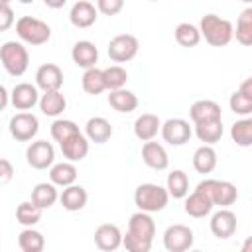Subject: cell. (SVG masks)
<instances>
[{"mask_svg": "<svg viewBox=\"0 0 252 252\" xmlns=\"http://www.w3.org/2000/svg\"><path fill=\"white\" fill-rule=\"evenodd\" d=\"M16 33L18 37L28 45H43L51 37V28L33 16H22L16 22Z\"/></svg>", "mask_w": 252, "mask_h": 252, "instance_id": "5b68a950", "label": "cell"}, {"mask_svg": "<svg viewBox=\"0 0 252 252\" xmlns=\"http://www.w3.org/2000/svg\"><path fill=\"white\" fill-rule=\"evenodd\" d=\"M173 35H175V41H177L181 47H195V45L201 41V32H199V28L193 26V24H189V22L177 24Z\"/></svg>", "mask_w": 252, "mask_h": 252, "instance_id": "d590c367", "label": "cell"}, {"mask_svg": "<svg viewBox=\"0 0 252 252\" xmlns=\"http://www.w3.org/2000/svg\"><path fill=\"white\" fill-rule=\"evenodd\" d=\"M8 102H10V93L6 91L4 85H0V110H4L8 106Z\"/></svg>", "mask_w": 252, "mask_h": 252, "instance_id": "ee69618b", "label": "cell"}, {"mask_svg": "<svg viewBox=\"0 0 252 252\" xmlns=\"http://www.w3.org/2000/svg\"><path fill=\"white\" fill-rule=\"evenodd\" d=\"M87 199H89L87 189L81 187V185H75V183L63 187V191L59 195V201H61L63 209L65 211H71V213L73 211H81L87 205Z\"/></svg>", "mask_w": 252, "mask_h": 252, "instance_id": "cb8c5ba5", "label": "cell"}, {"mask_svg": "<svg viewBox=\"0 0 252 252\" xmlns=\"http://www.w3.org/2000/svg\"><path fill=\"white\" fill-rule=\"evenodd\" d=\"M20 2H22V4H32L33 0H20Z\"/></svg>", "mask_w": 252, "mask_h": 252, "instance_id": "7dc6e473", "label": "cell"}, {"mask_svg": "<svg viewBox=\"0 0 252 252\" xmlns=\"http://www.w3.org/2000/svg\"><path fill=\"white\" fill-rule=\"evenodd\" d=\"M10 102L16 110H30L39 102L37 87L32 83H18L10 93Z\"/></svg>", "mask_w": 252, "mask_h": 252, "instance_id": "5bb4252c", "label": "cell"}, {"mask_svg": "<svg viewBox=\"0 0 252 252\" xmlns=\"http://www.w3.org/2000/svg\"><path fill=\"white\" fill-rule=\"evenodd\" d=\"M35 87L45 91H59L63 87V71L55 63H43L35 71Z\"/></svg>", "mask_w": 252, "mask_h": 252, "instance_id": "4fadbf2b", "label": "cell"}, {"mask_svg": "<svg viewBox=\"0 0 252 252\" xmlns=\"http://www.w3.org/2000/svg\"><path fill=\"white\" fill-rule=\"evenodd\" d=\"M81 85H83V91H85L87 94H94V96L100 94L102 91H106L104 77H102V69H96V65L85 69L83 79H81Z\"/></svg>", "mask_w": 252, "mask_h": 252, "instance_id": "d6a6232c", "label": "cell"}, {"mask_svg": "<svg viewBox=\"0 0 252 252\" xmlns=\"http://www.w3.org/2000/svg\"><path fill=\"white\" fill-rule=\"evenodd\" d=\"M14 26V10L10 4H0V32H6Z\"/></svg>", "mask_w": 252, "mask_h": 252, "instance_id": "b9f144b4", "label": "cell"}, {"mask_svg": "<svg viewBox=\"0 0 252 252\" xmlns=\"http://www.w3.org/2000/svg\"><path fill=\"white\" fill-rule=\"evenodd\" d=\"M59 148L63 152V158H67V161H73L75 163V161H81V159L87 158V154H89V140L79 130L77 134H73L67 140H63L59 144Z\"/></svg>", "mask_w": 252, "mask_h": 252, "instance_id": "ac0fdd59", "label": "cell"}, {"mask_svg": "<svg viewBox=\"0 0 252 252\" xmlns=\"http://www.w3.org/2000/svg\"><path fill=\"white\" fill-rule=\"evenodd\" d=\"M94 244L96 248L104 250V252H110V250H116L118 246H122V232L116 224H110V222H104L100 226H96L94 230Z\"/></svg>", "mask_w": 252, "mask_h": 252, "instance_id": "ffe728a7", "label": "cell"}, {"mask_svg": "<svg viewBox=\"0 0 252 252\" xmlns=\"http://www.w3.org/2000/svg\"><path fill=\"white\" fill-rule=\"evenodd\" d=\"M193 167L197 173H211L215 167H217V152L213 146L209 144H203L195 150L193 154Z\"/></svg>", "mask_w": 252, "mask_h": 252, "instance_id": "f1b7e54d", "label": "cell"}, {"mask_svg": "<svg viewBox=\"0 0 252 252\" xmlns=\"http://www.w3.org/2000/svg\"><path fill=\"white\" fill-rule=\"evenodd\" d=\"M16 220L24 226H33L41 220V209L35 207L32 201H24L16 207Z\"/></svg>", "mask_w": 252, "mask_h": 252, "instance_id": "8d00e7d4", "label": "cell"}, {"mask_svg": "<svg viewBox=\"0 0 252 252\" xmlns=\"http://www.w3.org/2000/svg\"><path fill=\"white\" fill-rule=\"evenodd\" d=\"M169 203V193L165 187L158 183H142L134 191V205L138 211L146 213H159L167 207Z\"/></svg>", "mask_w": 252, "mask_h": 252, "instance_id": "3957f363", "label": "cell"}, {"mask_svg": "<svg viewBox=\"0 0 252 252\" xmlns=\"http://www.w3.org/2000/svg\"><path fill=\"white\" fill-rule=\"evenodd\" d=\"M159 134L163 142H167L169 146H183L191 140L193 128L183 118H169L159 126Z\"/></svg>", "mask_w": 252, "mask_h": 252, "instance_id": "9c48e42d", "label": "cell"}, {"mask_svg": "<svg viewBox=\"0 0 252 252\" xmlns=\"http://www.w3.org/2000/svg\"><path fill=\"white\" fill-rule=\"evenodd\" d=\"M8 130H10V134H12L14 140H18V142H30L39 132V120H37L35 114L24 110V112H18V114H14L10 118Z\"/></svg>", "mask_w": 252, "mask_h": 252, "instance_id": "ba28073f", "label": "cell"}, {"mask_svg": "<svg viewBox=\"0 0 252 252\" xmlns=\"http://www.w3.org/2000/svg\"><path fill=\"white\" fill-rule=\"evenodd\" d=\"M195 136L203 142V144H217L222 138V120H209V122H199L195 124Z\"/></svg>", "mask_w": 252, "mask_h": 252, "instance_id": "4dcf8cb0", "label": "cell"}, {"mask_svg": "<svg viewBox=\"0 0 252 252\" xmlns=\"http://www.w3.org/2000/svg\"><path fill=\"white\" fill-rule=\"evenodd\" d=\"M197 187L203 189V191L211 197L213 205H219V207H230V205H234L236 199H238V189H236V185L230 183V181H222V179H220V181H219V179H203Z\"/></svg>", "mask_w": 252, "mask_h": 252, "instance_id": "8992f818", "label": "cell"}, {"mask_svg": "<svg viewBox=\"0 0 252 252\" xmlns=\"http://www.w3.org/2000/svg\"><path fill=\"white\" fill-rule=\"evenodd\" d=\"M85 136L89 142H94V144H104L110 140L112 136V126L106 118L102 116H93L87 120L85 124Z\"/></svg>", "mask_w": 252, "mask_h": 252, "instance_id": "603a6c76", "label": "cell"}, {"mask_svg": "<svg viewBox=\"0 0 252 252\" xmlns=\"http://www.w3.org/2000/svg\"><path fill=\"white\" fill-rule=\"evenodd\" d=\"M142 161L150 169H156V171H163L169 165V158H167L165 148L161 144L154 142V140L144 142V146H142Z\"/></svg>", "mask_w": 252, "mask_h": 252, "instance_id": "d6986e66", "label": "cell"}, {"mask_svg": "<svg viewBox=\"0 0 252 252\" xmlns=\"http://www.w3.org/2000/svg\"><path fill=\"white\" fill-rule=\"evenodd\" d=\"M199 32L201 37H205V41L213 47H224L234 37V26L217 14H205L199 22Z\"/></svg>", "mask_w": 252, "mask_h": 252, "instance_id": "7a4b0ae2", "label": "cell"}, {"mask_svg": "<svg viewBox=\"0 0 252 252\" xmlns=\"http://www.w3.org/2000/svg\"><path fill=\"white\" fill-rule=\"evenodd\" d=\"M45 2V6L47 8H51V10H59V8H63L65 6V2L67 0H43Z\"/></svg>", "mask_w": 252, "mask_h": 252, "instance_id": "bcb514c9", "label": "cell"}, {"mask_svg": "<svg viewBox=\"0 0 252 252\" xmlns=\"http://www.w3.org/2000/svg\"><path fill=\"white\" fill-rule=\"evenodd\" d=\"M14 177V165L10 163V159L0 158V185L10 183Z\"/></svg>", "mask_w": 252, "mask_h": 252, "instance_id": "7bdbcfd3", "label": "cell"}, {"mask_svg": "<svg viewBox=\"0 0 252 252\" xmlns=\"http://www.w3.org/2000/svg\"><path fill=\"white\" fill-rule=\"evenodd\" d=\"M102 77H104V85H106L108 91L122 89L126 85V81H128V73L120 65H110V67L102 69Z\"/></svg>", "mask_w": 252, "mask_h": 252, "instance_id": "74e56055", "label": "cell"}, {"mask_svg": "<svg viewBox=\"0 0 252 252\" xmlns=\"http://www.w3.org/2000/svg\"><path fill=\"white\" fill-rule=\"evenodd\" d=\"M165 189H167L169 197L183 199L189 193V177H187V173L183 169H173L171 173H167Z\"/></svg>", "mask_w": 252, "mask_h": 252, "instance_id": "f546056e", "label": "cell"}, {"mask_svg": "<svg viewBox=\"0 0 252 252\" xmlns=\"http://www.w3.org/2000/svg\"><path fill=\"white\" fill-rule=\"evenodd\" d=\"M189 118L193 124L199 122H209V120H222V108L219 102L209 100V98H201L195 100L189 108Z\"/></svg>", "mask_w": 252, "mask_h": 252, "instance_id": "9a60e30c", "label": "cell"}, {"mask_svg": "<svg viewBox=\"0 0 252 252\" xmlns=\"http://www.w3.org/2000/svg\"><path fill=\"white\" fill-rule=\"evenodd\" d=\"M209 226H211L213 236L224 240V238H230L236 232L238 220H236V215L228 207H220L217 213H213V217L209 220Z\"/></svg>", "mask_w": 252, "mask_h": 252, "instance_id": "7c38bea8", "label": "cell"}, {"mask_svg": "<svg viewBox=\"0 0 252 252\" xmlns=\"http://www.w3.org/2000/svg\"><path fill=\"white\" fill-rule=\"evenodd\" d=\"M49 181L57 187H67L77 181V167L73 165V161L53 163L49 167Z\"/></svg>", "mask_w": 252, "mask_h": 252, "instance_id": "83f0119b", "label": "cell"}, {"mask_svg": "<svg viewBox=\"0 0 252 252\" xmlns=\"http://www.w3.org/2000/svg\"><path fill=\"white\" fill-rule=\"evenodd\" d=\"M98 18V10L91 0H79L69 10V20L75 28H91Z\"/></svg>", "mask_w": 252, "mask_h": 252, "instance_id": "e0dca14e", "label": "cell"}, {"mask_svg": "<svg viewBox=\"0 0 252 252\" xmlns=\"http://www.w3.org/2000/svg\"><path fill=\"white\" fill-rule=\"evenodd\" d=\"M238 91H240L242 94H246V96H252V79H250V77H248V79H244Z\"/></svg>", "mask_w": 252, "mask_h": 252, "instance_id": "f6af8a7d", "label": "cell"}, {"mask_svg": "<svg viewBox=\"0 0 252 252\" xmlns=\"http://www.w3.org/2000/svg\"><path fill=\"white\" fill-rule=\"evenodd\" d=\"M138 49H140V43H138V37L132 35V33H118L110 39L108 43V57L114 61V63H126L130 59H134L138 55Z\"/></svg>", "mask_w": 252, "mask_h": 252, "instance_id": "52a82bcc", "label": "cell"}, {"mask_svg": "<svg viewBox=\"0 0 252 252\" xmlns=\"http://www.w3.org/2000/svg\"><path fill=\"white\" fill-rule=\"evenodd\" d=\"M230 138L236 146L240 148H250L252 146V120L248 116L236 120L230 126Z\"/></svg>", "mask_w": 252, "mask_h": 252, "instance_id": "836d02e7", "label": "cell"}, {"mask_svg": "<svg viewBox=\"0 0 252 252\" xmlns=\"http://www.w3.org/2000/svg\"><path fill=\"white\" fill-rule=\"evenodd\" d=\"M79 132V126L73 122V120H65V118H57L53 124H51V138L61 144L63 140H67L69 136L77 134Z\"/></svg>", "mask_w": 252, "mask_h": 252, "instance_id": "f35d334b", "label": "cell"}, {"mask_svg": "<svg viewBox=\"0 0 252 252\" xmlns=\"http://www.w3.org/2000/svg\"><path fill=\"white\" fill-rule=\"evenodd\" d=\"M0 61L8 75L12 77H22L28 71L30 65V53L20 41H6L0 47Z\"/></svg>", "mask_w": 252, "mask_h": 252, "instance_id": "277c9868", "label": "cell"}, {"mask_svg": "<svg viewBox=\"0 0 252 252\" xmlns=\"http://www.w3.org/2000/svg\"><path fill=\"white\" fill-rule=\"evenodd\" d=\"M108 104L116 110V112H120V114H128V112H132V110H136L138 108V96L132 93V91H128V89H114V91H110V94H108Z\"/></svg>", "mask_w": 252, "mask_h": 252, "instance_id": "d4e9b609", "label": "cell"}, {"mask_svg": "<svg viewBox=\"0 0 252 252\" xmlns=\"http://www.w3.org/2000/svg\"><path fill=\"white\" fill-rule=\"evenodd\" d=\"M124 8V0H96V10L104 16H116L118 12H122Z\"/></svg>", "mask_w": 252, "mask_h": 252, "instance_id": "60d3db41", "label": "cell"}, {"mask_svg": "<svg viewBox=\"0 0 252 252\" xmlns=\"http://www.w3.org/2000/svg\"><path fill=\"white\" fill-rule=\"evenodd\" d=\"M156 236V222L152 213L138 211L128 220V230L122 234V246L128 252H150Z\"/></svg>", "mask_w": 252, "mask_h": 252, "instance_id": "6da1fadb", "label": "cell"}, {"mask_svg": "<svg viewBox=\"0 0 252 252\" xmlns=\"http://www.w3.org/2000/svg\"><path fill=\"white\" fill-rule=\"evenodd\" d=\"M195 234L185 224H171L163 232V246L169 252H185L193 246Z\"/></svg>", "mask_w": 252, "mask_h": 252, "instance_id": "8fae6325", "label": "cell"}, {"mask_svg": "<svg viewBox=\"0 0 252 252\" xmlns=\"http://www.w3.org/2000/svg\"><path fill=\"white\" fill-rule=\"evenodd\" d=\"M71 59L77 67H83V69H89V67H94L96 61H98V49L93 41H87V39H81L73 45L71 49Z\"/></svg>", "mask_w": 252, "mask_h": 252, "instance_id": "44dd1931", "label": "cell"}, {"mask_svg": "<svg viewBox=\"0 0 252 252\" xmlns=\"http://www.w3.org/2000/svg\"><path fill=\"white\" fill-rule=\"evenodd\" d=\"M242 2H244V4H250V2H252V0H242Z\"/></svg>", "mask_w": 252, "mask_h": 252, "instance_id": "681fc988", "label": "cell"}, {"mask_svg": "<svg viewBox=\"0 0 252 252\" xmlns=\"http://www.w3.org/2000/svg\"><path fill=\"white\" fill-rule=\"evenodd\" d=\"M59 199V191H57V185H53L51 181H43V183H37L33 189H32V203L35 207H39L41 211L43 209H49L55 205V201Z\"/></svg>", "mask_w": 252, "mask_h": 252, "instance_id": "4316f807", "label": "cell"}, {"mask_svg": "<svg viewBox=\"0 0 252 252\" xmlns=\"http://www.w3.org/2000/svg\"><path fill=\"white\" fill-rule=\"evenodd\" d=\"M37 104H39V110L45 116H51V118H57L67 108V100L61 94V91H45L39 96V102Z\"/></svg>", "mask_w": 252, "mask_h": 252, "instance_id": "484cf974", "label": "cell"}, {"mask_svg": "<svg viewBox=\"0 0 252 252\" xmlns=\"http://www.w3.org/2000/svg\"><path fill=\"white\" fill-rule=\"evenodd\" d=\"M185 205H183V209H185V213L189 215V217H193V219H203V217H207L211 211H213V201H211V197L203 191V189H195L191 195L187 193L185 197Z\"/></svg>", "mask_w": 252, "mask_h": 252, "instance_id": "2e32d148", "label": "cell"}, {"mask_svg": "<svg viewBox=\"0 0 252 252\" xmlns=\"http://www.w3.org/2000/svg\"><path fill=\"white\" fill-rule=\"evenodd\" d=\"M152 2H158V0H152Z\"/></svg>", "mask_w": 252, "mask_h": 252, "instance_id": "f907efd6", "label": "cell"}, {"mask_svg": "<svg viewBox=\"0 0 252 252\" xmlns=\"http://www.w3.org/2000/svg\"><path fill=\"white\" fill-rule=\"evenodd\" d=\"M228 106L238 116H250L252 114V96H246L240 91H234L228 98Z\"/></svg>", "mask_w": 252, "mask_h": 252, "instance_id": "ab89813d", "label": "cell"}, {"mask_svg": "<svg viewBox=\"0 0 252 252\" xmlns=\"http://www.w3.org/2000/svg\"><path fill=\"white\" fill-rule=\"evenodd\" d=\"M236 41L244 47L252 45V8H244L242 14L236 20V30H234Z\"/></svg>", "mask_w": 252, "mask_h": 252, "instance_id": "e575fe53", "label": "cell"}, {"mask_svg": "<svg viewBox=\"0 0 252 252\" xmlns=\"http://www.w3.org/2000/svg\"><path fill=\"white\" fill-rule=\"evenodd\" d=\"M0 4H10V0H0Z\"/></svg>", "mask_w": 252, "mask_h": 252, "instance_id": "c3c4849f", "label": "cell"}, {"mask_svg": "<svg viewBox=\"0 0 252 252\" xmlns=\"http://www.w3.org/2000/svg\"><path fill=\"white\" fill-rule=\"evenodd\" d=\"M26 161L33 169H47L55 161V150L47 140H35L26 150Z\"/></svg>", "mask_w": 252, "mask_h": 252, "instance_id": "30bf717a", "label": "cell"}, {"mask_svg": "<svg viewBox=\"0 0 252 252\" xmlns=\"http://www.w3.org/2000/svg\"><path fill=\"white\" fill-rule=\"evenodd\" d=\"M18 246L22 252H41L45 248V238L39 230L26 226L20 234H18Z\"/></svg>", "mask_w": 252, "mask_h": 252, "instance_id": "1f68e13d", "label": "cell"}, {"mask_svg": "<svg viewBox=\"0 0 252 252\" xmlns=\"http://www.w3.org/2000/svg\"><path fill=\"white\" fill-rule=\"evenodd\" d=\"M159 126H161V120L158 118V114H152V112H144L140 114L136 120H134V136L140 140V142H148V140H154L159 132Z\"/></svg>", "mask_w": 252, "mask_h": 252, "instance_id": "7402d4cb", "label": "cell"}]
</instances>
